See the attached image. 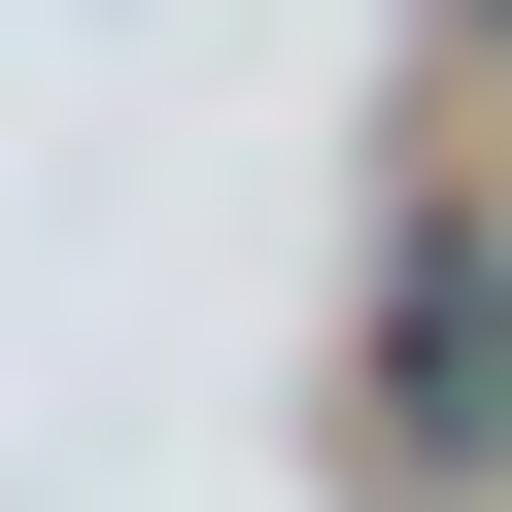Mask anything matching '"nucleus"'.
<instances>
[{"mask_svg": "<svg viewBox=\"0 0 512 512\" xmlns=\"http://www.w3.org/2000/svg\"><path fill=\"white\" fill-rule=\"evenodd\" d=\"M478 35H512V0H478Z\"/></svg>", "mask_w": 512, "mask_h": 512, "instance_id": "nucleus-1", "label": "nucleus"}]
</instances>
